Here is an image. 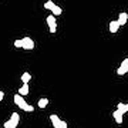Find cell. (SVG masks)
<instances>
[{"label": "cell", "instance_id": "cell-6", "mask_svg": "<svg viewBox=\"0 0 128 128\" xmlns=\"http://www.w3.org/2000/svg\"><path fill=\"white\" fill-rule=\"evenodd\" d=\"M127 73H128V57H125V58L121 61V64H120L118 70H117V74H118V76H125Z\"/></svg>", "mask_w": 128, "mask_h": 128}, {"label": "cell", "instance_id": "cell-10", "mask_svg": "<svg viewBox=\"0 0 128 128\" xmlns=\"http://www.w3.org/2000/svg\"><path fill=\"white\" fill-rule=\"evenodd\" d=\"M18 94L20 96H27L28 94V82H23V86H22V88H18Z\"/></svg>", "mask_w": 128, "mask_h": 128}, {"label": "cell", "instance_id": "cell-14", "mask_svg": "<svg viewBox=\"0 0 128 128\" xmlns=\"http://www.w3.org/2000/svg\"><path fill=\"white\" fill-rule=\"evenodd\" d=\"M117 110H120L122 114H125V112H127V105L124 104V102H118V105H117Z\"/></svg>", "mask_w": 128, "mask_h": 128}, {"label": "cell", "instance_id": "cell-7", "mask_svg": "<svg viewBox=\"0 0 128 128\" xmlns=\"http://www.w3.org/2000/svg\"><path fill=\"white\" fill-rule=\"evenodd\" d=\"M120 27H121V26H120L118 20H111V22H110V24H108V28H110V33H112V34L118 32V30H120Z\"/></svg>", "mask_w": 128, "mask_h": 128}, {"label": "cell", "instance_id": "cell-18", "mask_svg": "<svg viewBox=\"0 0 128 128\" xmlns=\"http://www.w3.org/2000/svg\"><path fill=\"white\" fill-rule=\"evenodd\" d=\"M0 102H2V101H0Z\"/></svg>", "mask_w": 128, "mask_h": 128}, {"label": "cell", "instance_id": "cell-9", "mask_svg": "<svg viewBox=\"0 0 128 128\" xmlns=\"http://www.w3.org/2000/svg\"><path fill=\"white\" fill-rule=\"evenodd\" d=\"M122 112L120 110H115L114 112H112V117H114V120H115V122L117 124H122Z\"/></svg>", "mask_w": 128, "mask_h": 128}, {"label": "cell", "instance_id": "cell-17", "mask_svg": "<svg viewBox=\"0 0 128 128\" xmlns=\"http://www.w3.org/2000/svg\"><path fill=\"white\" fill-rule=\"evenodd\" d=\"M125 105H127V112H128V104H125Z\"/></svg>", "mask_w": 128, "mask_h": 128}, {"label": "cell", "instance_id": "cell-5", "mask_svg": "<svg viewBox=\"0 0 128 128\" xmlns=\"http://www.w3.org/2000/svg\"><path fill=\"white\" fill-rule=\"evenodd\" d=\"M46 23L48 24V28H50V33H56L57 32V20H56L54 14H50L46 17Z\"/></svg>", "mask_w": 128, "mask_h": 128}, {"label": "cell", "instance_id": "cell-11", "mask_svg": "<svg viewBox=\"0 0 128 128\" xmlns=\"http://www.w3.org/2000/svg\"><path fill=\"white\" fill-rule=\"evenodd\" d=\"M51 12H53V14H54V16H60V14L63 13V9H61V7H58V6L54 3V6L51 7Z\"/></svg>", "mask_w": 128, "mask_h": 128}, {"label": "cell", "instance_id": "cell-12", "mask_svg": "<svg viewBox=\"0 0 128 128\" xmlns=\"http://www.w3.org/2000/svg\"><path fill=\"white\" fill-rule=\"evenodd\" d=\"M37 105H38V108H46L47 105H48V100L47 98H40L38 102H37Z\"/></svg>", "mask_w": 128, "mask_h": 128}, {"label": "cell", "instance_id": "cell-3", "mask_svg": "<svg viewBox=\"0 0 128 128\" xmlns=\"http://www.w3.org/2000/svg\"><path fill=\"white\" fill-rule=\"evenodd\" d=\"M18 122H20V115L17 112H13L12 117L4 122V128H17Z\"/></svg>", "mask_w": 128, "mask_h": 128}, {"label": "cell", "instance_id": "cell-13", "mask_svg": "<svg viewBox=\"0 0 128 128\" xmlns=\"http://www.w3.org/2000/svg\"><path fill=\"white\" fill-rule=\"evenodd\" d=\"M20 78H22V81H23V82H28L30 80H32V76H30V73L26 71V73L22 74V77H20Z\"/></svg>", "mask_w": 128, "mask_h": 128}, {"label": "cell", "instance_id": "cell-2", "mask_svg": "<svg viewBox=\"0 0 128 128\" xmlns=\"http://www.w3.org/2000/svg\"><path fill=\"white\" fill-rule=\"evenodd\" d=\"M13 100H14V104L17 105L20 110L26 111V112H33V111H34V107L28 104L27 101L23 98V96H20V94H16V96L13 97Z\"/></svg>", "mask_w": 128, "mask_h": 128}, {"label": "cell", "instance_id": "cell-1", "mask_svg": "<svg viewBox=\"0 0 128 128\" xmlns=\"http://www.w3.org/2000/svg\"><path fill=\"white\" fill-rule=\"evenodd\" d=\"M13 44L16 48H24V50H33L36 47V43H34L32 37H23V38L14 40Z\"/></svg>", "mask_w": 128, "mask_h": 128}, {"label": "cell", "instance_id": "cell-8", "mask_svg": "<svg viewBox=\"0 0 128 128\" xmlns=\"http://www.w3.org/2000/svg\"><path fill=\"white\" fill-rule=\"evenodd\" d=\"M118 23H120V26H124V24L128 22V13L127 12H122V13H120L118 14Z\"/></svg>", "mask_w": 128, "mask_h": 128}, {"label": "cell", "instance_id": "cell-16", "mask_svg": "<svg viewBox=\"0 0 128 128\" xmlns=\"http://www.w3.org/2000/svg\"><path fill=\"white\" fill-rule=\"evenodd\" d=\"M3 98H4V92L0 91V101H3Z\"/></svg>", "mask_w": 128, "mask_h": 128}, {"label": "cell", "instance_id": "cell-15", "mask_svg": "<svg viewBox=\"0 0 128 128\" xmlns=\"http://www.w3.org/2000/svg\"><path fill=\"white\" fill-rule=\"evenodd\" d=\"M53 6H54V2H53V0H47L46 3H44V9H46V10H51Z\"/></svg>", "mask_w": 128, "mask_h": 128}, {"label": "cell", "instance_id": "cell-4", "mask_svg": "<svg viewBox=\"0 0 128 128\" xmlns=\"http://www.w3.org/2000/svg\"><path fill=\"white\" fill-rule=\"evenodd\" d=\"M50 121H51V124H53V127H54V128H67V127H68L66 121H63L58 115H56V114H51L50 115Z\"/></svg>", "mask_w": 128, "mask_h": 128}]
</instances>
